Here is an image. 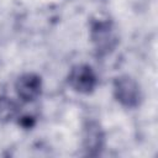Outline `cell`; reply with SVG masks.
<instances>
[{"instance_id": "6da1fadb", "label": "cell", "mask_w": 158, "mask_h": 158, "mask_svg": "<svg viewBox=\"0 0 158 158\" xmlns=\"http://www.w3.org/2000/svg\"><path fill=\"white\" fill-rule=\"evenodd\" d=\"M114 93L116 100L126 107H136L141 100V89L138 83L128 77L122 75L115 80Z\"/></svg>"}, {"instance_id": "7a4b0ae2", "label": "cell", "mask_w": 158, "mask_h": 158, "mask_svg": "<svg viewBox=\"0 0 158 158\" xmlns=\"http://www.w3.org/2000/svg\"><path fill=\"white\" fill-rule=\"evenodd\" d=\"M69 84L79 93L88 94L96 85V77L89 65H77L69 74Z\"/></svg>"}, {"instance_id": "3957f363", "label": "cell", "mask_w": 158, "mask_h": 158, "mask_svg": "<svg viewBox=\"0 0 158 158\" xmlns=\"http://www.w3.org/2000/svg\"><path fill=\"white\" fill-rule=\"evenodd\" d=\"M41 78L33 73H27L21 75L16 81V93L19 98L23 101H33L41 94Z\"/></svg>"}, {"instance_id": "277c9868", "label": "cell", "mask_w": 158, "mask_h": 158, "mask_svg": "<svg viewBox=\"0 0 158 158\" xmlns=\"http://www.w3.org/2000/svg\"><path fill=\"white\" fill-rule=\"evenodd\" d=\"M91 38L98 51L100 52H107L112 49L115 44V35H114L112 27L109 22H105V21H99L93 26Z\"/></svg>"}, {"instance_id": "5b68a950", "label": "cell", "mask_w": 158, "mask_h": 158, "mask_svg": "<svg viewBox=\"0 0 158 158\" xmlns=\"http://www.w3.org/2000/svg\"><path fill=\"white\" fill-rule=\"evenodd\" d=\"M104 142V135L99 126V123L90 121L84 127L83 133V146L88 154L95 156L99 153V151L102 147Z\"/></svg>"}, {"instance_id": "8992f818", "label": "cell", "mask_w": 158, "mask_h": 158, "mask_svg": "<svg viewBox=\"0 0 158 158\" xmlns=\"http://www.w3.org/2000/svg\"><path fill=\"white\" fill-rule=\"evenodd\" d=\"M17 112L16 104L9 98H0V121H10Z\"/></svg>"}]
</instances>
